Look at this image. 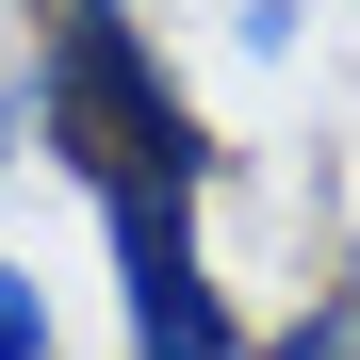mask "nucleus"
Segmentation results:
<instances>
[{"mask_svg":"<svg viewBox=\"0 0 360 360\" xmlns=\"http://www.w3.org/2000/svg\"><path fill=\"white\" fill-rule=\"evenodd\" d=\"M33 131L66 148L98 197H197V180H213L197 98H180V66H164L131 17H49V49H33Z\"/></svg>","mask_w":360,"mask_h":360,"instance_id":"obj_1","label":"nucleus"},{"mask_svg":"<svg viewBox=\"0 0 360 360\" xmlns=\"http://www.w3.org/2000/svg\"><path fill=\"white\" fill-rule=\"evenodd\" d=\"M115 229V311H131V360H246V311L197 262V197H98Z\"/></svg>","mask_w":360,"mask_h":360,"instance_id":"obj_2","label":"nucleus"},{"mask_svg":"<svg viewBox=\"0 0 360 360\" xmlns=\"http://www.w3.org/2000/svg\"><path fill=\"white\" fill-rule=\"evenodd\" d=\"M0 360H49V278L0 262Z\"/></svg>","mask_w":360,"mask_h":360,"instance_id":"obj_3","label":"nucleus"},{"mask_svg":"<svg viewBox=\"0 0 360 360\" xmlns=\"http://www.w3.org/2000/svg\"><path fill=\"white\" fill-rule=\"evenodd\" d=\"M262 360H360V311H344V295H311V311H295Z\"/></svg>","mask_w":360,"mask_h":360,"instance_id":"obj_4","label":"nucleus"},{"mask_svg":"<svg viewBox=\"0 0 360 360\" xmlns=\"http://www.w3.org/2000/svg\"><path fill=\"white\" fill-rule=\"evenodd\" d=\"M17 131H33V98H0V180H17Z\"/></svg>","mask_w":360,"mask_h":360,"instance_id":"obj_5","label":"nucleus"},{"mask_svg":"<svg viewBox=\"0 0 360 360\" xmlns=\"http://www.w3.org/2000/svg\"><path fill=\"white\" fill-rule=\"evenodd\" d=\"M66 17H131V0H66Z\"/></svg>","mask_w":360,"mask_h":360,"instance_id":"obj_6","label":"nucleus"},{"mask_svg":"<svg viewBox=\"0 0 360 360\" xmlns=\"http://www.w3.org/2000/svg\"><path fill=\"white\" fill-rule=\"evenodd\" d=\"M344 311H360V246H344Z\"/></svg>","mask_w":360,"mask_h":360,"instance_id":"obj_7","label":"nucleus"}]
</instances>
